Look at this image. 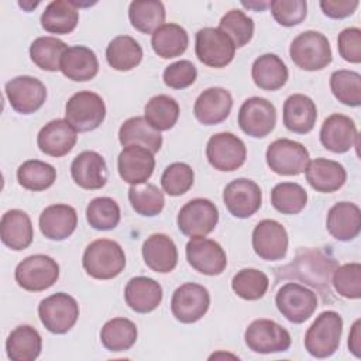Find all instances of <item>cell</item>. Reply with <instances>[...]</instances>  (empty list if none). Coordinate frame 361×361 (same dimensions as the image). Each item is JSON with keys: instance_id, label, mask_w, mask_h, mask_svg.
Listing matches in <instances>:
<instances>
[{"instance_id": "3", "label": "cell", "mask_w": 361, "mask_h": 361, "mask_svg": "<svg viewBox=\"0 0 361 361\" xmlns=\"http://www.w3.org/2000/svg\"><path fill=\"white\" fill-rule=\"evenodd\" d=\"M343 333V319L334 310L322 312L305 334V348L316 358H327L333 355Z\"/></svg>"}, {"instance_id": "17", "label": "cell", "mask_w": 361, "mask_h": 361, "mask_svg": "<svg viewBox=\"0 0 361 361\" xmlns=\"http://www.w3.org/2000/svg\"><path fill=\"white\" fill-rule=\"evenodd\" d=\"M186 258L193 269L209 276L220 275L227 267V255L221 245L204 237H196L188 241Z\"/></svg>"}, {"instance_id": "52", "label": "cell", "mask_w": 361, "mask_h": 361, "mask_svg": "<svg viewBox=\"0 0 361 361\" xmlns=\"http://www.w3.org/2000/svg\"><path fill=\"white\" fill-rule=\"evenodd\" d=\"M271 13L278 24L293 27L306 18L307 4L305 0H274L269 4Z\"/></svg>"}, {"instance_id": "25", "label": "cell", "mask_w": 361, "mask_h": 361, "mask_svg": "<svg viewBox=\"0 0 361 361\" xmlns=\"http://www.w3.org/2000/svg\"><path fill=\"white\" fill-rule=\"evenodd\" d=\"M307 183L320 193H331L338 190L347 180V172L337 161L316 158L309 161L306 169Z\"/></svg>"}, {"instance_id": "45", "label": "cell", "mask_w": 361, "mask_h": 361, "mask_svg": "<svg viewBox=\"0 0 361 361\" xmlns=\"http://www.w3.org/2000/svg\"><path fill=\"white\" fill-rule=\"evenodd\" d=\"M128 200L138 214L147 217L159 214L165 204L164 193L158 189V186L147 182L131 185L128 189Z\"/></svg>"}, {"instance_id": "38", "label": "cell", "mask_w": 361, "mask_h": 361, "mask_svg": "<svg viewBox=\"0 0 361 361\" xmlns=\"http://www.w3.org/2000/svg\"><path fill=\"white\" fill-rule=\"evenodd\" d=\"M137 326L126 317H114L104 323L100 331V341L106 350L120 353L130 350L137 341Z\"/></svg>"}, {"instance_id": "46", "label": "cell", "mask_w": 361, "mask_h": 361, "mask_svg": "<svg viewBox=\"0 0 361 361\" xmlns=\"http://www.w3.org/2000/svg\"><path fill=\"white\" fill-rule=\"evenodd\" d=\"M330 89L334 97L345 106L361 104V75L354 71L340 69L330 76Z\"/></svg>"}, {"instance_id": "12", "label": "cell", "mask_w": 361, "mask_h": 361, "mask_svg": "<svg viewBox=\"0 0 361 361\" xmlns=\"http://www.w3.org/2000/svg\"><path fill=\"white\" fill-rule=\"evenodd\" d=\"M206 157L214 169L231 172L245 162L247 148L237 135L231 133H217L207 141Z\"/></svg>"}, {"instance_id": "47", "label": "cell", "mask_w": 361, "mask_h": 361, "mask_svg": "<svg viewBox=\"0 0 361 361\" xmlns=\"http://www.w3.org/2000/svg\"><path fill=\"white\" fill-rule=\"evenodd\" d=\"M269 286L268 276L255 268H244L238 271L231 281V288L237 296L245 300L261 299Z\"/></svg>"}, {"instance_id": "43", "label": "cell", "mask_w": 361, "mask_h": 361, "mask_svg": "<svg viewBox=\"0 0 361 361\" xmlns=\"http://www.w3.org/2000/svg\"><path fill=\"white\" fill-rule=\"evenodd\" d=\"M68 49L66 44L55 37H39L30 47L31 61L48 72L61 71V59Z\"/></svg>"}, {"instance_id": "27", "label": "cell", "mask_w": 361, "mask_h": 361, "mask_svg": "<svg viewBox=\"0 0 361 361\" xmlns=\"http://www.w3.org/2000/svg\"><path fill=\"white\" fill-rule=\"evenodd\" d=\"M327 231L338 241L354 240L361 230V210L355 203L338 202L327 213Z\"/></svg>"}, {"instance_id": "28", "label": "cell", "mask_w": 361, "mask_h": 361, "mask_svg": "<svg viewBox=\"0 0 361 361\" xmlns=\"http://www.w3.org/2000/svg\"><path fill=\"white\" fill-rule=\"evenodd\" d=\"M0 237L3 244L14 251L28 248L34 238L30 216L20 209L6 212L0 221Z\"/></svg>"}, {"instance_id": "29", "label": "cell", "mask_w": 361, "mask_h": 361, "mask_svg": "<svg viewBox=\"0 0 361 361\" xmlns=\"http://www.w3.org/2000/svg\"><path fill=\"white\" fill-rule=\"evenodd\" d=\"M78 226L76 210L69 204H51L39 216L41 233L54 241L68 238Z\"/></svg>"}, {"instance_id": "23", "label": "cell", "mask_w": 361, "mask_h": 361, "mask_svg": "<svg viewBox=\"0 0 361 361\" xmlns=\"http://www.w3.org/2000/svg\"><path fill=\"white\" fill-rule=\"evenodd\" d=\"M358 138L354 121L344 114L329 116L320 128V142L331 152L343 154L353 148Z\"/></svg>"}, {"instance_id": "55", "label": "cell", "mask_w": 361, "mask_h": 361, "mask_svg": "<svg viewBox=\"0 0 361 361\" xmlns=\"http://www.w3.org/2000/svg\"><path fill=\"white\" fill-rule=\"evenodd\" d=\"M358 4L360 3L357 0H322L320 8L327 17L341 20L351 16L357 10Z\"/></svg>"}, {"instance_id": "6", "label": "cell", "mask_w": 361, "mask_h": 361, "mask_svg": "<svg viewBox=\"0 0 361 361\" xmlns=\"http://www.w3.org/2000/svg\"><path fill=\"white\" fill-rule=\"evenodd\" d=\"M38 314L48 331L65 334L75 326L79 317V305L71 295L58 292L41 300Z\"/></svg>"}, {"instance_id": "2", "label": "cell", "mask_w": 361, "mask_h": 361, "mask_svg": "<svg viewBox=\"0 0 361 361\" xmlns=\"http://www.w3.org/2000/svg\"><path fill=\"white\" fill-rule=\"evenodd\" d=\"M82 264L92 278L111 279L120 275L124 269L126 255L118 243L99 238L86 247Z\"/></svg>"}, {"instance_id": "50", "label": "cell", "mask_w": 361, "mask_h": 361, "mask_svg": "<svg viewBox=\"0 0 361 361\" xmlns=\"http://www.w3.org/2000/svg\"><path fill=\"white\" fill-rule=\"evenodd\" d=\"M195 173L190 165L185 162H173L168 165L161 176L164 192L169 196H180L186 193L193 185Z\"/></svg>"}, {"instance_id": "16", "label": "cell", "mask_w": 361, "mask_h": 361, "mask_svg": "<svg viewBox=\"0 0 361 361\" xmlns=\"http://www.w3.org/2000/svg\"><path fill=\"white\" fill-rule=\"evenodd\" d=\"M6 96L17 113L31 114L42 107L47 87L34 76H17L6 83Z\"/></svg>"}, {"instance_id": "36", "label": "cell", "mask_w": 361, "mask_h": 361, "mask_svg": "<svg viewBox=\"0 0 361 361\" xmlns=\"http://www.w3.org/2000/svg\"><path fill=\"white\" fill-rule=\"evenodd\" d=\"M78 21V7L75 1L68 0L51 1L41 16L42 28L51 34H69L76 28Z\"/></svg>"}, {"instance_id": "30", "label": "cell", "mask_w": 361, "mask_h": 361, "mask_svg": "<svg viewBox=\"0 0 361 361\" xmlns=\"http://www.w3.org/2000/svg\"><path fill=\"white\" fill-rule=\"evenodd\" d=\"M124 299L130 309L137 313L155 310L162 300L161 285L148 276L131 278L124 289Z\"/></svg>"}, {"instance_id": "7", "label": "cell", "mask_w": 361, "mask_h": 361, "mask_svg": "<svg viewBox=\"0 0 361 361\" xmlns=\"http://www.w3.org/2000/svg\"><path fill=\"white\" fill-rule=\"evenodd\" d=\"M59 276L56 261L44 254L24 258L16 268L14 278L18 286L28 292H41L51 288Z\"/></svg>"}, {"instance_id": "51", "label": "cell", "mask_w": 361, "mask_h": 361, "mask_svg": "<svg viewBox=\"0 0 361 361\" xmlns=\"http://www.w3.org/2000/svg\"><path fill=\"white\" fill-rule=\"evenodd\" d=\"M333 286L336 292L347 299L361 296V265L358 262L336 267L333 272Z\"/></svg>"}, {"instance_id": "13", "label": "cell", "mask_w": 361, "mask_h": 361, "mask_svg": "<svg viewBox=\"0 0 361 361\" xmlns=\"http://www.w3.org/2000/svg\"><path fill=\"white\" fill-rule=\"evenodd\" d=\"M195 51L202 63L210 68H224L233 61L235 47L220 28L206 27L196 32Z\"/></svg>"}, {"instance_id": "10", "label": "cell", "mask_w": 361, "mask_h": 361, "mask_svg": "<svg viewBox=\"0 0 361 361\" xmlns=\"http://www.w3.org/2000/svg\"><path fill=\"white\" fill-rule=\"evenodd\" d=\"M265 158L275 173L293 176L305 172L309 164V151L298 141L279 138L269 144Z\"/></svg>"}, {"instance_id": "34", "label": "cell", "mask_w": 361, "mask_h": 361, "mask_svg": "<svg viewBox=\"0 0 361 361\" xmlns=\"http://www.w3.org/2000/svg\"><path fill=\"white\" fill-rule=\"evenodd\" d=\"M118 140L123 147L140 145L149 149L152 154L162 147V135L155 130L145 117H131L126 120L118 130Z\"/></svg>"}, {"instance_id": "4", "label": "cell", "mask_w": 361, "mask_h": 361, "mask_svg": "<svg viewBox=\"0 0 361 361\" xmlns=\"http://www.w3.org/2000/svg\"><path fill=\"white\" fill-rule=\"evenodd\" d=\"M289 55L293 63L303 71H320L330 65L333 55L329 39L319 31H305L290 44Z\"/></svg>"}, {"instance_id": "39", "label": "cell", "mask_w": 361, "mask_h": 361, "mask_svg": "<svg viewBox=\"0 0 361 361\" xmlns=\"http://www.w3.org/2000/svg\"><path fill=\"white\" fill-rule=\"evenodd\" d=\"M107 63L116 71H131L142 59L141 45L130 35H118L106 48Z\"/></svg>"}, {"instance_id": "21", "label": "cell", "mask_w": 361, "mask_h": 361, "mask_svg": "<svg viewBox=\"0 0 361 361\" xmlns=\"http://www.w3.org/2000/svg\"><path fill=\"white\" fill-rule=\"evenodd\" d=\"M233 107V97L224 87H209L195 102L193 114L203 126H214L224 121Z\"/></svg>"}, {"instance_id": "44", "label": "cell", "mask_w": 361, "mask_h": 361, "mask_svg": "<svg viewBox=\"0 0 361 361\" xmlns=\"http://www.w3.org/2000/svg\"><path fill=\"white\" fill-rule=\"evenodd\" d=\"M271 203L282 214H298L307 203V193L299 183L281 182L271 192Z\"/></svg>"}, {"instance_id": "18", "label": "cell", "mask_w": 361, "mask_h": 361, "mask_svg": "<svg viewBox=\"0 0 361 361\" xmlns=\"http://www.w3.org/2000/svg\"><path fill=\"white\" fill-rule=\"evenodd\" d=\"M223 202L234 217L247 219L261 207L262 193L254 180L238 178L224 188Z\"/></svg>"}, {"instance_id": "37", "label": "cell", "mask_w": 361, "mask_h": 361, "mask_svg": "<svg viewBox=\"0 0 361 361\" xmlns=\"http://www.w3.org/2000/svg\"><path fill=\"white\" fill-rule=\"evenodd\" d=\"M151 45L158 56L164 59L176 58L186 51L189 45V37L183 27L168 23L154 31L151 37Z\"/></svg>"}, {"instance_id": "53", "label": "cell", "mask_w": 361, "mask_h": 361, "mask_svg": "<svg viewBox=\"0 0 361 361\" xmlns=\"http://www.w3.org/2000/svg\"><path fill=\"white\" fill-rule=\"evenodd\" d=\"M197 78L196 66L186 59L168 65L164 71V83L171 89H185L195 83Z\"/></svg>"}, {"instance_id": "1", "label": "cell", "mask_w": 361, "mask_h": 361, "mask_svg": "<svg viewBox=\"0 0 361 361\" xmlns=\"http://www.w3.org/2000/svg\"><path fill=\"white\" fill-rule=\"evenodd\" d=\"M337 267V262L324 255L319 250H305L296 258L276 269L278 278H296L313 288H317L323 295L330 293V278Z\"/></svg>"}, {"instance_id": "5", "label": "cell", "mask_w": 361, "mask_h": 361, "mask_svg": "<svg viewBox=\"0 0 361 361\" xmlns=\"http://www.w3.org/2000/svg\"><path fill=\"white\" fill-rule=\"evenodd\" d=\"M106 117L103 99L89 90L75 93L65 106V120L79 133L96 130Z\"/></svg>"}, {"instance_id": "26", "label": "cell", "mask_w": 361, "mask_h": 361, "mask_svg": "<svg viewBox=\"0 0 361 361\" xmlns=\"http://www.w3.org/2000/svg\"><path fill=\"white\" fill-rule=\"evenodd\" d=\"M142 258L145 265L154 272L168 274L178 264V250L166 234H151L142 244Z\"/></svg>"}, {"instance_id": "20", "label": "cell", "mask_w": 361, "mask_h": 361, "mask_svg": "<svg viewBox=\"0 0 361 361\" xmlns=\"http://www.w3.org/2000/svg\"><path fill=\"white\" fill-rule=\"evenodd\" d=\"M154 168V154L140 145L124 147L117 158L118 175L130 185L145 183L151 178Z\"/></svg>"}, {"instance_id": "40", "label": "cell", "mask_w": 361, "mask_h": 361, "mask_svg": "<svg viewBox=\"0 0 361 361\" xmlns=\"http://www.w3.org/2000/svg\"><path fill=\"white\" fill-rule=\"evenodd\" d=\"M128 18L131 25L142 34H154L165 21V7L158 0H135L130 3Z\"/></svg>"}, {"instance_id": "22", "label": "cell", "mask_w": 361, "mask_h": 361, "mask_svg": "<svg viewBox=\"0 0 361 361\" xmlns=\"http://www.w3.org/2000/svg\"><path fill=\"white\" fill-rule=\"evenodd\" d=\"M71 175L75 183L87 190L102 189L107 182V165L96 151H83L71 164Z\"/></svg>"}, {"instance_id": "15", "label": "cell", "mask_w": 361, "mask_h": 361, "mask_svg": "<svg viewBox=\"0 0 361 361\" xmlns=\"http://www.w3.org/2000/svg\"><path fill=\"white\" fill-rule=\"evenodd\" d=\"M275 106L264 97H250L238 110V126L250 137H267L275 128Z\"/></svg>"}, {"instance_id": "33", "label": "cell", "mask_w": 361, "mask_h": 361, "mask_svg": "<svg viewBox=\"0 0 361 361\" xmlns=\"http://www.w3.org/2000/svg\"><path fill=\"white\" fill-rule=\"evenodd\" d=\"M251 76L259 89L274 92L286 83L289 72L279 56L275 54H264L254 61Z\"/></svg>"}, {"instance_id": "9", "label": "cell", "mask_w": 361, "mask_h": 361, "mask_svg": "<svg viewBox=\"0 0 361 361\" xmlns=\"http://www.w3.org/2000/svg\"><path fill=\"white\" fill-rule=\"evenodd\" d=\"M275 303L282 316L296 324L306 322L319 306L316 293L295 282H288L278 289Z\"/></svg>"}, {"instance_id": "31", "label": "cell", "mask_w": 361, "mask_h": 361, "mask_svg": "<svg viewBox=\"0 0 361 361\" xmlns=\"http://www.w3.org/2000/svg\"><path fill=\"white\" fill-rule=\"evenodd\" d=\"M317 118L314 102L305 94L289 96L283 103V124L296 134H307L313 130Z\"/></svg>"}, {"instance_id": "56", "label": "cell", "mask_w": 361, "mask_h": 361, "mask_svg": "<svg viewBox=\"0 0 361 361\" xmlns=\"http://www.w3.org/2000/svg\"><path fill=\"white\" fill-rule=\"evenodd\" d=\"M360 324H361V322H360V320H355V323L353 324L351 333H350V336H348V348H350V351H351L357 358L361 357V333H360Z\"/></svg>"}, {"instance_id": "19", "label": "cell", "mask_w": 361, "mask_h": 361, "mask_svg": "<svg viewBox=\"0 0 361 361\" xmlns=\"http://www.w3.org/2000/svg\"><path fill=\"white\" fill-rule=\"evenodd\" d=\"M252 248L261 259H282L288 251V233L285 227L276 220H261L252 231Z\"/></svg>"}, {"instance_id": "24", "label": "cell", "mask_w": 361, "mask_h": 361, "mask_svg": "<svg viewBox=\"0 0 361 361\" xmlns=\"http://www.w3.org/2000/svg\"><path fill=\"white\" fill-rule=\"evenodd\" d=\"M76 130L62 118H56L45 124L37 137L38 148L51 157L66 155L76 144Z\"/></svg>"}, {"instance_id": "11", "label": "cell", "mask_w": 361, "mask_h": 361, "mask_svg": "<svg viewBox=\"0 0 361 361\" xmlns=\"http://www.w3.org/2000/svg\"><path fill=\"white\" fill-rule=\"evenodd\" d=\"M244 338L248 348L259 354L286 351L292 343L289 331L269 319L254 320L247 327Z\"/></svg>"}, {"instance_id": "48", "label": "cell", "mask_w": 361, "mask_h": 361, "mask_svg": "<svg viewBox=\"0 0 361 361\" xmlns=\"http://www.w3.org/2000/svg\"><path fill=\"white\" fill-rule=\"evenodd\" d=\"M219 28L233 41L235 48H241L248 44L254 35V21L241 10L227 11L220 23Z\"/></svg>"}, {"instance_id": "54", "label": "cell", "mask_w": 361, "mask_h": 361, "mask_svg": "<svg viewBox=\"0 0 361 361\" xmlns=\"http://www.w3.org/2000/svg\"><path fill=\"white\" fill-rule=\"evenodd\" d=\"M340 56L350 63L361 62V30L350 27L343 30L337 38Z\"/></svg>"}, {"instance_id": "35", "label": "cell", "mask_w": 361, "mask_h": 361, "mask_svg": "<svg viewBox=\"0 0 361 361\" xmlns=\"http://www.w3.org/2000/svg\"><path fill=\"white\" fill-rule=\"evenodd\" d=\"M41 350L42 338L39 333L28 324L16 327L6 341L7 357L13 361H34L41 354Z\"/></svg>"}, {"instance_id": "14", "label": "cell", "mask_w": 361, "mask_h": 361, "mask_svg": "<svg viewBox=\"0 0 361 361\" xmlns=\"http://www.w3.org/2000/svg\"><path fill=\"white\" fill-rule=\"evenodd\" d=\"M210 306L209 290L199 283L188 282L176 288L171 299V310L180 323H195L200 320Z\"/></svg>"}, {"instance_id": "42", "label": "cell", "mask_w": 361, "mask_h": 361, "mask_svg": "<svg viewBox=\"0 0 361 361\" xmlns=\"http://www.w3.org/2000/svg\"><path fill=\"white\" fill-rule=\"evenodd\" d=\"M18 183L28 190L41 192L51 188L56 179V171L51 164L39 159H28L17 169Z\"/></svg>"}, {"instance_id": "32", "label": "cell", "mask_w": 361, "mask_h": 361, "mask_svg": "<svg viewBox=\"0 0 361 361\" xmlns=\"http://www.w3.org/2000/svg\"><path fill=\"white\" fill-rule=\"evenodd\" d=\"M61 71L73 82H86L97 75L99 61L96 54L87 47H68L61 59Z\"/></svg>"}, {"instance_id": "49", "label": "cell", "mask_w": 361, "mask_h": 361, "mask_svg": "<svg viewBox=\"0 0 361 361\" xmlns=\"http://www.w3.org/2000/svg\"><path fill=\"white\" fill-rule=\"evenodd\" d=\"M86 219L94 230H113L120 221V207L111 197H96L87 204Z\"/></svg>"}, {"instance_id": "41", "label": "cell", "mask_w": 361, "mask_h": 361, "mask_svg": "<svg viewBox=\"0 0 361 361\" xmlns=\"http://www.w3.org/2000/svg\"><path fill=\"white\" fill-rule=\"evenodd\" d=\"M144 117L158 131L171 130L179 118V104L166 94L154 96L144 107Z\"/></svg>"}, {"instance_id": "8", "label": "cell", "mask_w": 361, "mask_h": 361, "mask_svg": "<svg viewBox=\"0 0 361 361\" xmlns=\"http://www.w3.org/2000/svg\"><path fill=\"white\" fill-rule=\"evenodd\" d=\"M176 221L180 233L186 237H206L217 226L219 210L209 199H192L180 207Z\"/></svg>"}]
</instances>
